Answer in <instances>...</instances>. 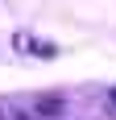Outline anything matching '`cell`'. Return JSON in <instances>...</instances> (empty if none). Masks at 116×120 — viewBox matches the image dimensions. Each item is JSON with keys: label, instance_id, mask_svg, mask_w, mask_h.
Wrapping results in <instances>:
<instances>
[{"label": "cell", "instance_id": "1", "mask_svg": "<svg viewBox=\"0 0 116 120\" xmlns=\"http://www.w3.org/2000/svg\"><path fill=\"white\" fill-rule=\"evenodd\" d=\"M108 99H112V108H116V87H112V91H108Z\"/></svg>", "mask_w": 116, "mask_h": 120}]
</instances>
